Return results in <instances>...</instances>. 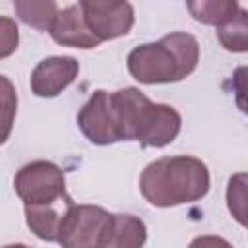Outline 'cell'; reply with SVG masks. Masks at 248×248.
<instances>
[{
	"mask_svg": "<svg viewBox=\"0 0 248 248\" xmlns=\"http://www.w3.org/2000/svg\"><path fill=\"white\" fill-rule=\"evenodd\" d=\"M19 46V27L16 19L0 16V60L12 56Z\"/></svg>",
	"mask_w": 248,
	"mask_h": 248,
	"instance_id": "17",
	"label": "cell"
},
{
	"mask_svg": "<svg viewBox=\"0 0 248 248\" xmlns=\"http://www.w3.org/2000/svg\"><path fill=\"white\" fill-rule=\"evenodd\" d=\"M78 126L81 134L95 145H108L122 141L116 126L110 93L97 89L78 112Z\"/></svg>",
	"mask_w": 248,
	"mask_h": 248,
	"instance_id": "7",
	"label": "cell"
},
{
	"mask_svg": "<svg viewBox=\"0 0 248 248\" xmlns=\"http://www.w3.org/2000/svg\"><path fill=\"white\" fill-rule=\"evenodd\" d=\"M72 205H74V200L70 196L52 205H25L27 227L37 238L46 240V242H56L60 225Z\"/></svg>",
	"mask_w": 248,
	"mask_h": 248,
	"instance_id": "10",
	"label": "cell"
},
{
	"mask_svg": "<svg viewBox=\"0 0 248 248\" xmlns=\"http://www.w3.org/2000/svg\"><path fill=\"white\" fill-rule=\"evenodd\" d=\"M209 182V169L202 159L174 155L151 161L140 176V190L151 205L174 207L202 200Z\"/></svg>",
	"mask_w": 248,
	"mask_h": 248,
	"instance_id": "1",
	"label": "cell"
},
{
	"mask_svg": "<svg viewBox=\"0 0 248 248\" xmlns=\"http://www.w3.org/2000/svg\"><path fill=\"white\" fill-rule=\"evenodd\" d=\"M200 60L198 39L190 33H170L157 43H143L130 50L128 72L140 83H172L190 76Z\"/></svg>",
	"mask_w": 248,
	"mask_h": 248,
	"instance_id": "2",
	"label": "cell"
},
{
	"mask_svg": "<svg viewBox=\"0 0 248 248\" xmlns=\"http://www.w3.org/2000/svg\"><path fill=\"white\" fill-rule=\"evenodd\" d=\"M78 4L85 25L101 43L128 35L134 25V8L130 2L81 0Z\"/></svg>",
	"mask_w": 248,
	"mask_h": 248,
	"instance_id": "6",
	"label": "cell"
},
{
	"mask_svg": "<svg viewBox=\"0 0 248 248\" xmlns=\"http://www.w3.org/2000/svg\"><path fill=\"white\" fill-rule=\"evenodd\" d=\"M14 10L23 23L37 31H50V25L58 14V4L52 0H16Z\"/></svg>",
	"mask_w": 248,
	"mask_h": 248,
	"instance_id": "13",
	"label": "cell"
},
{
	"mask_svg": "<svg viewBox=\"0 0 248 248\" xmlns=\"http://www.w3.org/2000/svg\"><path fill=\"white\" fill-rule=\"evenodd\" d=\"M227 203L232 217L240 225H244V207H246V174L244 172L231 176L227 186Z\"/></svg>",
	"mask_w": 248,
	"mask_h": 248,
	"instance_id": "16",
	"label": "cell"
},
{
	"mask_svg": "<svg viewBox=\"0 0 248 248\" xmlns=\"http://www.w3.org/2000/svg\"><path fill=\"white\" fill-rule=\"evenodd\" d=\"M17 112V93L10 78L0 74V145L6 143V140L12 134L14 120Z\"/></svg>",
	"mask_w": 248,
	"mask_h": 248,
	"instance_id": "15",
	"label": "cell"
},
{
	"mask_svg": "<svg viewBox=\"0 0 248 248\" xmlns=\"http://www.w3.org/2000/svg\"><path fill=\"white\" fill-rule=\"evenodd\" d=\"M14 188L23 205H52L66 200V176L64 170L45 159L23 165L14 178Z\"/></svg>",
	"mask_w": 248,
	"mask_h": 248,
	"instance_id": "3",
	"label": "cell"
},
{
	"mask_svg": "<svg viewBox=\"0 0 248 248\" xmlns=\"http://www.w3.org/2000/svg\"><path fill=\"white\" fill-rule=\"evenodd\" d=\"M48 33L62 46L95 48V46L101 45V41L85 25V19H83L79 4H70V6L62 8V10L58 8V14H56Z\"/></svg>",
	"mask_w": 248,
	"mask_h": 248,
	"instance_id": "9",
	"label": "cell"
},
{
	"mask_svg": "<svg viewBox=\"0 0 248 248\" xmlns=\"http://www.w3.org/2000/svg\"><path fill=\"white\" fill-rule=\"evenodd\" d=\"M188 248H234L229 240H225L223 236H217V234H202V236H196Z\"/></svg>",
	"mask_w": 248,
	"mask_h": 248,
	"instance_id": "18",
	"label": "cell"
},
{
	"mask_svg": "<svg viewBox=\"0 0 248 248\" xmlns=\"http://www.w3.org/2000/svg\"><path fill=\"white\" fill-rule=\"evenodd\" d=\"M2 248H29V246L27 244H21V242H16V244H6Z\"/></svg>",
	"mask_w": 248,
	"mask_h": 248,
	"instance_id": "19",
	"label": "cell"
},
{
	"mask_svg": "<svg viewBox=\"0 0 248 248\" xmlns=\"http://www.w3.org/2000/svg\"><path fill=\"white\" fill-rule=\"evenodd\" d=\"M180 112L165 103H153L145 97L134 122V140L143 147H165L180 134Z\"/></svg>",
	"mask_w": 248,
	"mask_h": 248,
	"instance_id": "5",
	"label": "cell"
},
{
	"mask_svg": "<svg viewBox=\"0 0 248 248\" xmlns=\"http://www.w3.org/2000/svg\"><path fill=\"white\" fill-rule=\"evenodd\" d=\"M79 74V62L74 56L43 58L31 72V91L37 97L50 99L60 95Z\"/></svg>",
	"mask_w": 248,
	"mask_h": 248,
	"instance_id": "8",
	"label": "cell"
},
{
	"mask_svg": "<svg viewBox=\"0 0 248 248\" xmlns=\"http://www.w3.org/2000/svg\"><path fill=\"white\" fill-rule=\"evenodd\" d=\"M186 6L196 21L215 27L229 23L240 10V6L234 0H198L188 2Z\"/></svg>",
	"mask_w": 248,
	"mask_h": 248,
	"instance_id": "12",
	"label": "cell"
},
{
	"mask_svg": "<svg viewBox=\"0 0 248 248\" xmlns=\"http://www.w3.org/2000/svg\"><path fill=\"white\" fill-rule=\"evenodd\" d=\"M217 39L231 52L248 50V14L244 8H240L229 23L217 27Z\"/></svg>",
	"mask_w": 248,
	"mask_h": 248,
	"instance_id": "14",
	"label": "cell"
},
{
	"mask_svg": "<svg viewBox=\"0 0 248 248\" xmlns=\"http://www.w3.org/2000/svg\"><path fill=\"white\" fill-rule=\"evenodd\" d=\"M112 213L99 205L74 203L58 232V244L62 248H101L107 234Z\"/></svg>",
	"mask_w": 248,
	"mask_h": 248,
	"instance_id": "4",
	"label": "cell"
},
{
	"mask_svg": "<svg viewBox=\"0 0 248 248\" xmlns=\"http://www.w3.org/2000/svg\"><path fill=\"white\" fill-rule=\"evenodd\" d=\"M147 240L145 223L128 213H112L101 248H143Z\"/></svg>",
	"mask_w": 248,
	"mask_h": 248,
	"instance_id": "11",
	"label": "cell"
}]
</instances>
